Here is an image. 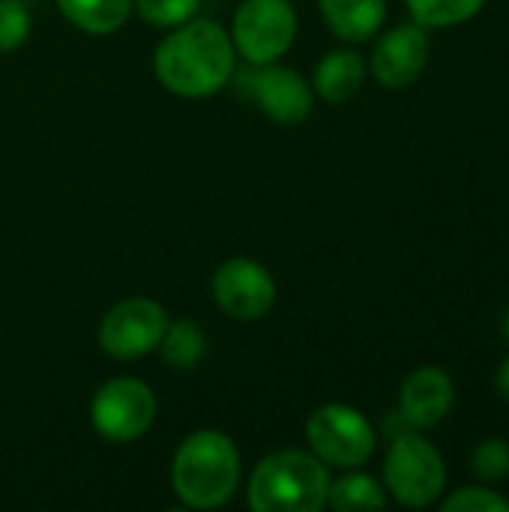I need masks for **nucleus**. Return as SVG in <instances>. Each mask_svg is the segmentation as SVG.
Returning <instances> with one entry per match:
<instances>
[{
  "label": "nucleus",
  "mask_w": 509,
  "mask_h": 512,
  "mask_svg": "<svg viewBox=\"0 0 509 512\" xmlns=\"http://www.w3.org/2000/svg\"><path fill=\"white\" fill-rule=\"evenodd\" d=\"M330 30L348 42L369 39L387 15V0H318Z\"/></svg>",
  "instance_id": "ddd939ff"
},
{
  "label": "nucleus",
  "mask_w": 509,
  "mask_h": 512,
  "mask_svg": "<svg viewBox=\"0 0 509 512\" xmlns=\"http://www.w3.org/2000/svg\"><path fill=\"white\" fill-rule=\"evenodd\" d=\"M165 363L177 366V369H192L195 363H201L204 351H207V339L204 330L192 321H177L171 327H165V336L159 342Z\"/></svg>",
  "instance_id": "f3484780"
},
{
  "label": "nucleus",
  "mask_w": 509,
  "mask_h": 512,
  "mask_svg": "<svg viewBox=\"0 0 509 512\" xmlns=\"http://www.w3.org/2000/svg\"><path fill=\"white\" fill-rule=\"evenodd\" d=\"M429 63V33L423 24H399L381 36L372 54V75L390 90L411 87Z\"/></svg>",
  "instance_id": "9d476101"
},
{
  "label": "nucleus",
  "mask_w": 509,
  "mask_h": 512,
  "mask_svg": "<svg viewBox=\"0 0 509 512\" xmlns=\"http://www.w3.org/2000/svg\"><path fill=\"white\" fill-rule=\"evenodd\" d=\"M384 480L390 495L402 507H429L444 495L447 465L441 453L417 432H402L393 438L384 459Z\"/></svg>",
  "instance_id": "20e7f679"
},
{
  "label": "nucleus",
  "mask_w": 509,
  "mask_h": 512,
  "mask_svg": "<svg viewBox=\"0 0 509 512\" xmlns=\"http://www.w3.org/2000/svg\"><path fill=\"white\" fill-rule=\"evenodd\" d=\"M414 21L423 27H456L480 15L486 0H405Z\"/></svg>",
  "instance_id": "a211bd4d"
},
{
  "label": "nucleus",
  "mask_w": 509,
  "mask_h": 512,
  "mask_svg": "<svg viewBox=\"0 0 509 512\" xmlns=\"http://www.w3.org/2000/svg\"><path fill=\"white\" fill-rule=\"evenodd\" d=\"M297 33V15L288 0H243L234 15V45L252 63L282 57Z\"/></svg>",
  "instance_id": "0eeeda50"
},
{
  "label": "nucleus",
  "mask_w": 509,
  "mask_h": 512,
  "mask_svg": "<svg viewBox=\"0 0 509 512\" xmlns=\"http://www.w3.org/2000/svg\"><path fill=\"white\" fill-rule=\"evenodd\" d=\"M234 69L228 33L207 18H195L165 36L156 48V75L177 96H210Z\"/></svg>",
  "instance_id": "f257e3e1"
},
{
  "label": "nucleus",
  "mask_w": 509,
  "mask_h": 512,
  "mask_svg": "<svg viewBox=\"0 0 509 512\" xmlns=\"http://www.w3.org/2000/svg\"><path fill=\"white\" fill-rule=\"evenodd\" d=\"M330 477L318 456L282 450L267 456L249 480L255 512H318L327 504Z\"/></svg>",
  "instance_id": "7ed1b4c3"
},
{
  "label": "nucleus",
  "mask_w": 509,
  "mask_h": 512,
  "mask_svg": "<svg viewBox=\"0 0 509 512\" xmlns=\"http://www.w3.org/2000/svg\"><path fill=\"white\" fill-rule=\"evenodd\" d=\"M363 78H366V66L354 51H330L315 66V90L321 93V99L333 105L354 99L363 87Z\"/></svg>",
  "instance_id": "4468645a"
},
{
  "label": "nucleus",
  "mask_w": 509,
  "mask_h": 512,
  "mask_svg": "<svg viewBox=\"0 0 509 512\" xmlns=\"http://www.w3.org/2000/svg\"><path fill=\"white\" fill-rule=\"evenodd\" d=\"M171 483L177 498L195 510L222 507L240 483V456L234 441L210 429L189 435L177 447Z\"/></svg>",
  "instance_id": "f03ea898"
},
{
  "label": "nucleus",
  "mask_w": 509,
  "mask_h": 512,
  "mask_svg": "<svg viewBox=\"0 0 509 512\" xmlns=\"http://www.w3.org/2000/svg\"><path fill=\"white\" fill-rule=\"evenodd\" d=\"M306 441L315 456L336 468H360L375 453L372 423L351 405H324L306 423Z\"/></svg>",
  "instance_id": "39448f33"
},
{
  "label": "nucleus",
  "mask_w": 509,
  "mask_h": 512,
  "mask_svg": "<svg viewBox=\"0 0 509 512\" xmlns=\"http://www.w3.org/2000/svg\"><path fill=\"white\" fill-rule=\"evenodd\" d=\"M30 33V15L18 0H0V51H15Z\"/></svg>",
  "instance_id": "4be33fe9"
},
{
  "label": "nucleus",
  "mask_w": 509,
  "mask_h": 512,
  "mask_svg": "<svg viewBox=\"0 0 509 512\" xmlns=\"http://www.w3.org/2000/svg\"><path fill=\"white\" fill-rule=\"evenodd\" d=\"M444 512H509V501L492 489H459L444 501Z\"/></svg>",
  "instance_id": "412c9836"
},
{
  "label": "nucleus",
  "mask_w": 509,
  "mask_h": 512,
  "mask_svg": "<svg viewBox=\"0 0 509 512\" xmlns=\"http://www.w3.org/2000/svg\"><path fill=\"white\" fill-rule=\"evenodd\" d=\"M327 504L336 512L384 510L387 507V495L378 486V480H372L369 474H345L342 480L330 483Z\"/></svg>",
  "instance_id": "dca6fc26"
},
{
  "label": "nucleus",
  "mask_w": 509,
  "mask_h": 512,
  "mask_svg": "<svg viewBox=\"0 0 509 512\" xmlns=\"http://www.w3.org/2000/svg\"><path fill=\"white\" fill-rule=\"evenodd\" d=\"M504 333H507V339H509V312H507V318H504Z\"/></svg>",
  "instance_id": "b1692460"
},
{
  "label": "nucleus",
  "mask_w": 509,
  "mask_h": 512,
  "mask_svg": "<svg viewBox=\"0 0 509 512\" xmlns=\"http://www.w3.org/2000/svg\"><path fill=\"white\" fill-rule=\"evenodd\" d=\"M456 402V384L453 378L438 369V366H423L414 369L399 393V414L405 417V423L417 432L435 429L441 426Z\"/></svg>",
  "instance_id": "9b49d317"
},
{
  "label": "nucleus",
  "mask_w": 509,
  "mask_h": 512,
  "mask_svg": "<svg viewBox=\"0 0 509 512\" xmlns=\"http://www.w3.org/2000/svg\"><path fill=\"white\" fill-rule=\"evenodd\" d=\"M255 99L276 123H300L312 114L309 81L285 66H270L255 78Z\"/></svg>",
  "instance_id": "f8f14e48"
},
{
  "label": "nucleus",
  "mask_w": 509,
  "mask_h": 512,
  "mask_svg": "<svg viewBox=\"0 0 509 512\" xmlns=\"http://www.w3.org/2000/svg\"><path fill=\"white\" fill-rule=\"evenodd\" d=\"M495 387H498L501 399L509 402V357L501 363V369H498V375H495Z\"/></svg>",
  "instance_id": "5701e85b"
},
{
  "label": "nucleus",
  "mask_w": 509,
  "mask_h": 512,
  "mask_svg": "<svg viewBox=\"0 0 509 512\" xmlns=\"http://www.w3.org/2000/svg\"><path fill=\"white\" fill-rule=\"evenodd\" d=\"M156 417L153 390L135 378H114L108 381L90 405L93 429L111 444L138 441Z\"/></svg>",
  "instance_id": "423d86ee"
},
{
  "label": "nucleus",
  "mask_w": 509,
  "mask_h": 512,
  "mask_svg": "<svg viewBox=\"0 0 509 512\" xmlns=\"http://www.w3.org/2000/svg\"><path fill=\"white\" fill-rule=\"evenodd\" d=\"M471 468L483 483H501L509 477V444L501 438H486L471 453Z\"/></svg>",
  "instance_id": "6ab92c4d"
},
{
  "label": "nucleus",
  "mask_w": 509,
  "mask_h": 512,
  "mask_svg": "<svg viewBox=\"0 0 509 512\" xmlns=\"http://www.w3.org/2000/svg\"><path fill=\"white\" fill-rule=\"evenodd\" d=\"M198 6H201V0H135L138 15L156 27H171V24L189 21Z\"/></svg>",
  "instance_id": "aec40b11"
},
{
  "label": "nucleus",
  "mask_w": 509,
  "mask_h": 512,
  "mask_svg": "<svg viewBox=\"0 0 509 512\" xmlns=\"http://www.w3.org/2000/svg\"><path fill=\"white\" fill-rule=\"evenodd\" d=\"M57 6L75 27L105 36L129 18L132 0H57Z\"/></svg>",
  "instance_id": "2eb2a0df"
},
{
  "label": "nucleus",
  "mask_w": 509,
  "mask_h": 512,
  "mask_svg": "<svg viewBox=\"0 0 509 512\" xmlns=\"http://www.w3.org/2000/svg\"><path fill=\"white\" fill-rule=\"evenodd\" d=\"M216 303L237 321L264 318L276 303V282L267 267L249 258L225 261L213 276Z\"/></svg>",
  "instance_id": "1a4fd4ad"
},
{
  "label": "nucleus",
  "mask_w": 509,
  "mask_h": 512,
  "mask_svg": "<svg viewBox=\"0 0 509 512\" xmlns=\"http://www.w3.org/2000/svg\"><path fill=\"white\" fill-rule=\"evenodd\" d=\"M168 318L165 309L147 297L117 303L99 324V345L117 360H135L159 348Z\"/></svg>",
  "instance_id": "6e6552de"
}]
</instances>
